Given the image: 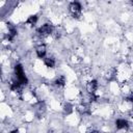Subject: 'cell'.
Listing matches in <instances>:
<instances>
[{
  "mask_svg": "<svg viewBox=\"0 0 133 133\" xmlns=\"http://www.w3.org/2000/svg\"><path fill=\"white\" fill-rule=\"evenodd\" d=\"M12 78H15L17 81H19L23 86H26L29 83L28 77L25 73L24 66L21 63H16L14 65V73H12Z\"/></svg>",
  "mask_w": 133,
  "mask_h": 133,
  "instance_id": "1",
  "label": "cell"
},
{
  "mask_svg": "<svg viewBox=\"0 0 133 133\" xmlns=\"http://www.w3.org/2000/svg\"><path fill=\"white\" fill-rule=\"evenodd\" d=\"M54 30H55V26H54L51 22H46V23L42 24V25L36 29L35 33H36L39 37H42L43 39H46V38L52 36Z\"/></svg>",
  "mask_w": 133,
  "mask_h": 133,
  "instance_id": "2",
  "label": "cell"
},
{
  "mask_svg": "<svg viewBox=\"0 0 133 133\" xmlns=\"http://www.w3.org/2000/svg\"><path fill=\"white\" fill-rule=\"evenodd\" d=\"M69 12L73 19H80L82 17V5L78 1H73L69 4Z\"/></svg>",
  "mask_w": 133,
  "mask_h": 133,
  "instance_id": "3",
  "label": "cell"
},
{
  "mask_svg": "<svg viewBox=\"0 0 133 133\" xmlns=\"http://www.w3.org/2000/svg\"><path fill=\"white\" fill-rule=\"evenodd\" d=\"M131 122L128 117H116L114 121V127L117 131H129Z\"/></svg>",
  "mask_w": 133,
  "mask_h": 133,
  "instance_id": "4",
  "label": "cell"
},
{
  "mask_svg": "<svg viewBox=\"0 0 133 133\" xmlns=\"http://www.w3.org/2000/svg\"><path fill=\"white\" fill-rule=\"evenodd\" d=\"M18 35V28L16 25L11 24V23H7V26H6V32L4 33V38L6 42L8 43H11L16 39Z\"/></svg>",
  "mask_w": 133,
  "mask_h": 133,
  "instance_id": "5",
  "label": "cell"
},
{
  "mask_svg": "<svg viewBox=\"0 0 133 133\" xmlns=\"http://www.w3.org/2000/svg\"><path fill=\"white\" fill-rule=\"evenodd\" d=\"M99 87H100V83L97 79L90 78L85 82V91L87 94H90V95L97 94V91L99 90Z\"/></svg>",
  "mask_w": 133,
  "mask_h": 133,
  "instance_id": "6",
  "label": "cell"
},
{
  "mask_svg": "<svg viewBox=\"0 0 133 133\" xmlns=\"http://www.w3.org/2000/svg\"><path fill=\"white\" fill-rule=\"evenodd\" d=\"M33 112H34V114L36 115V116H43L45 113H46V111H47V105H46V103L44 102V101H36L34 104H33Z\"/></svg>",
  "mask_w": 133,
  "mask_h": 133,
  "instance_id": "7",
  "label": "cell"
},
{
  "mask_svg": "<svg viewBox=\"0 0 133 133\" xmlns=\"http://www.w3.org/2000/svg\"><path fill=\"white\" fill-rule=\"evenodd\" d=\"M65 84H66V78L64 75H56L52 81V85L57 89L63 88Z\"/></svg>",
  "mask_w": 133,
  "mask_h": 133,
  "instance_id": "8",
  "label": "cell"
},
{
  "mask_svg": "<svg viewBox=\"0 0 133 133\" xmlns=\"http://www.w3.org/2000/svg\"><path fill=\"white\" fill-rule=\"evenodd\" d=\"M35 55L39 58V59H44L47 55H48V48L46 46V44L42 43V44H37L35 46Z\"/></svg>",
  "mask_w": 133,
  "mask_h": 133,
  "instance_id": "9",
  "label": "cell"
},
{
  "mask_svg": "<svg viewBox=\"0 0 133 133\" xmlns=\"http://www.w3.org/2000/svg\"><path fill=\"white\" fill-rule=\"evenodd\" d=\"M43 63H44V65H45L47 69L52 70V69H54V68L56 66L57 61H56V58H55L54 55L48 54V55L43 59Z\"/></svg>",
  "mask_w": 133,
  "mask_h": 133,
  "instance_id": "10",
  "label": "cell"
},
{
  "mask_svg": "<svg viewBox=\"0 0 133 133\" xmlns=\"http://www.w3.org/2000/svg\"><path fill=\"white\" fill-rule=\"evenodd\" d=\"M62 112H63V114L66 115V116L73 114V112H74V106H73V104L70 103V102L64 103V104L62 105Z\"/></svg>",
  "mask_w": 133,
  "mask_h": 133,
  "instance_id": "11",
  "label": "cell"
},
{
  "mask_svg": "<svg viewBox=\"0 0 133 133\" xmlns=\"http://www.w3.org/2000/svg\"><path fill=\"white\" fill-rule=\"evenodd\" d=\"M37 21H38V16H37V15H30V16L27 18L25 24H26V26L34 27V26L36 25Z\"/></svg>",
  "mask_w": 133,
  "mask_h": 133,
  "instance_id": "12",
  "label": "cell"
},
{
  "mask_svg": "<svg viewBox=\"0 0 133 133\" xmlns=\"http://www.w3.org/2000/svg\"><path fill=\"white\" fill-rule=\"evenodd\" d=\"M85 133H102V132H101L100 130L96 129V128H91V127H88Z\"/></svg>",
  "mask_w": 133,
  "mask_h": 133,
  "instance_id": "13",
  "label": "cell"
},
{
  "mask_svg": "<svg viewBox=\"0 0 133 133\" xmlns=\"http://www.w3.org/2000/svg\"><path fill=\"white\" fill-rule=\"evenodd\" d=\"M9 133H21V131H20L19 129H14V130H11Z\"/></svg>",
  "mask_w": 133,
  "mask_h": 133,
  "instance_id": "14",
  "label": "cell"
},
{
  "mask_svg": "<svg viewBox=\"0 0 133 133\" xmlns=\"http://www.w3.org/2000/svg\"><path fill=\"white\" fill-rule=\"evenodd\" d=\"M48 133H56V131L54 129H49L48 130Z\"/></svg>",
  "mask_w": 133,
  "mask_h": 133,
  "instance_id": "15",
  "label": "cell"
},
{
  "mask_svg": "<svg viewBox=\"0 0 133 133\" xmlns=\"http://www.w3.org/2000/svg\"><path fill=\"white\" fill-rule=\"evenodd\" d=\"M130 4H131V6L133 7V1H131V2H130Z\"/></svg>",
  "mask_w": 133,
  "mask_h": 133,
  "instance_id": "16",
  "label": "cell"
},
{
  "mask_svg": "<svg viewBox=\"0 0 133 133\" xmlns=\"http://www.w3.org/2000/svg\"><path fill=\"white\" fill-rule=\"evenodd\" d=\"M64 133H72V132H64Z\"/></svg>",
  "mask_w": 133,
  "mask_h": 133,
  "instance_id": "17",
  "label": "cell"
}]
</instances>
